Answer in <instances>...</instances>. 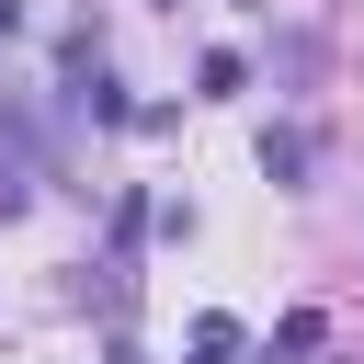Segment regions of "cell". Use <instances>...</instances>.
I'll use <instances>...</instances> for the list:
<instances>
[{"mask_svg":"<svg viewBox=\"0 0 364 364\" xmlns=\"http://www.w3.org/2000/svg\"><path fill=\"white\" fill-rule=\"evenodd\" d=\"M228 353H239V330H228V318H205V330H193V364H228Z\"/></svg>","mask_w":364,"mask_h":364,"instance_id":"obj_1","label":"cell"},{"mask_svg":"<svg viewBox=\"0 0 364 364\" xmlns=\"http://www.w3.org/2000/svg\"><path fill=\"white\" fill-rule=\"evenodd\" d=\"M11 23H23V0H0V34H11Z\"/></svg>","mask_w":364,"mask_h":364,"instance_id":"obj_2","label":"cell"}]
</instances>
